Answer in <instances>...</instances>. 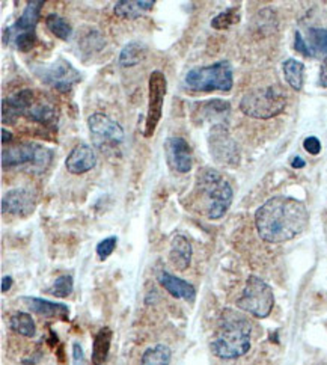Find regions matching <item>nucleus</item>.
Segmentation results:
<instances>
[{
	"label": "nucleus",
	"instance_id": "1",
	"mask_svg": "<svg viewBox=\"0 0 327 365\" xmlns=\"http://www.w3.org/2000/svg\"><path fill=\"white\" fill-rule=\"evenodd\" d=\"M309 224L306 205L291 197L278 195L261 205L255 213L259 237L269 243H284L302 234Z\"/></svg>",
	"mask_w": 327,
	"mask_h": 365
},
{
	"label": "nucleus",
	"instance_id": "2",
	"mask_svg": "<svg viewBox=\"0 0 327 365\" xmlns=\"http://www.w3.org/2000/svg\"><path fill=\"white\" fill-rule=\"evenodd\" d=\"M252 326L243 316L225 311L219 331L212 343L213 354L220 359H235L246 355L251 349Z\"/></svg>",
	"mask_w": 327,
	"mask_h": 365
},
{
	"label": "nucleus",
	"instance_id": "3",
	"mask_svg": "<svg viewBox=\"0 0 327 365\" xmlns=\"http://www.w3.org/2000/svg\"><path fill=\"white\" fill-rule=\"evenodd\" d=\"M53 160V151L35 142H23L2 151L4 169H21L28 174H44Z\"/></svg>",
	"mask_w": 327,
	"mask_h": 365
},
{
	"label": "nucleus",
	"instance_id": "4",
	"mask_svg": "<svg viewBox=\"0 0 327 365\" xmlns=\"http://www.w3.org/2000/svg\"><path fill=\"white\" fill-rule=\"evenodd\" d=\"M198 187L207 202V216L212 220L224 217L234 197L229 182L216 169L207 168L199 171Z\"/></svg>",
	"mask_w": 327,
	"mask_h": 365
},
{
	"label": "nucleus",
	"instance_id": "5",
	"mask_svg": "<svg viewBox=\"0 0 327 365\" xmlns=\"http://www.w3.org/2000/svg\"><path fill=\"white\" fill-rule=\"evenodd\" d=\"M286 108V94L279 86L256 88L240 101V110L255 120H270Z\"/></svg>",
	"mask_w": 327,
	"mask_h": 365
},
{
	"label": "nucleus",
	"instance_id": "6",
	"mask_svg": "<svg viewBox=\"0 0 327 365\" xmlns=\"http://www.w3.org/2000/svg\"><path fill=\"white\" fill-rule=\"evenodd\" d=\"M185 82L187 88L198 93H210V91L229 93L234 85L232 67L228 61H220L208 67L193 68L186 74Z\"/></svg>",
	"mask_w": 327,
	"mask_h": 365
},
{
	"label": "nucleus",
	"instance_id": "7",
	"mask_svg": "<svg viewBox=\"0 0 327 365\" xmlns=\"http://www.w3.org/2000/svg\"><path fill=\"white\" fill-rule=\"evenodd\" d=\"M274 294L271 287L258 277H249L242 297L237 301V308L256 319H266L273 309Z\"/></svg>",
	"mask_w": 327,
	"mask_h": 365
},
{
	"label": "nucleus",
	"instance_id": "8",
	"mask_svg": "<svg viewBox=\"0 0 327 365\" xmlns=\"http://www.w3.org/2000/svg\"><path fill=\"white\" fill-rule=\"evenodd\" d=\"M88 128L94 145L101 153H115L125 139L124 128L109 115L95 112L88 118Z\"/></svg>",
	"mask_w": 327,
	"mask_h": 365
},
{
	"label": "nucleus",
	"instance_id": "9",
	"mask_svg": "<svg viewBox=\"0 0 327 365\" xmlns=\"http://www.w3.org/2000/svg\"><path fill=\"white\" fill-rule=\"evenodd\" d=\"M208 147L213 159L225 166H237L240 163V148L237 142L229 135V130L225 124H214L210 136H208Z\"/></svg>",
	"mask_w": 327,
	"mask_h": 365
},
{
	"label": "nucleus",
	"instance_id": "10",
	"mask_svg": "<svg viewBox=\"0 0 327 365\" xmlns=\"http://www.w3.org/2000/svg\"><path fill=\"white\" fill-rule=\"evenodd\" d=\"M35 73L46 85L61 91V93H68L74 85L82 81V74L63 58L56 59L50 65L36 68Z\"/></svg>",
	"mask_w": 327,
	"mask_h": 365
},
{
	"label": "nucleus",
	"instance_id": "11",
	"mask_svg": "<svg viewBox=\"0 0 327 365\" xmlns=\"http://www.w3.org/2000/svg\"><path fill=\"white\" fill-rule=\"evenodd\" d=\"M148 113L145 121V130L143 135L145 138H151L155 132L157 125L160 123L162 112H163V103L167 93V81L166 76L162 71H152L148 82Z\"/></svg>",
	"mask_w": 327,
	"mask_h": 365
},
{
	"label": "nucleus",
	"instance_id": "12",
	"mask_svg": "<svg viewBox=\"0 0 327 365\" xmlns=\"http://www.w3.org/2000/svg\"><path fill=\"white\" fill-rule=\"evenodd\" d=\"M165 153L169 166L175 173L187 174L193 166V155L192 148L186 139L181 136H171L165 140Z\"/></svg>",
	"mask_w": 327,
	"mask_h": 365
},
{
	"label": "nucleus",
	"instance_id": "13",
	"mask_svg": "<svg viewBox=\"0 0 327 365\" xmlns=\"http://www.w3.org/2000/svg\"><path fill=\"white\" fill-rule=\"evenodd\" d=\"M36 207L35 193L26 187L12 189L2 198V213L26 217L33 213Z\"/></svg>",
	"mask_w": 327,
	"mask_h": 365
},
{
	"label": "nucleus",
	"instance_id": "14",
	"mask_svg": "<svg viewBox=\"0 0 327 365\" xmlns=\"http://www.w3.org/2000/svg\"><path fill=\"white\" fill-rule=\"evenodd\" d=\"M35 103V94L32 89H21L2 101V123L16 125L20 116H24Z\"/></svg>",
	"mask_w": 327,
	"mask_h": 365
},
{
	"label": "nucleus",
	"instance_id": "15",
	"mask_svg": "<svg viewBox=\"0 0 327 365\" xmlns=\"http://www.w3.org/2000/svg\"><path fill=\"white\" fill-rule=\"evenodd\" d=\"M95 165H97V155L94 150L89 145H86V143H78V145H76L68 154L67 162H65L67 171L71 173L73 175L86 174L90 171V169H94Z\"/></svg>",
	"mask_w": 327,
	"mask_h": 365
},
{
	"label": "nucleus",
	"instance_id": "16",
	"mask_svg": "<svg viewBox=\"0 0 327 365\" xmlns=\"http://www.w3.org/2000/svg\"><path fill=\"white\" fill-rule=\"evenodd\" d=\"M23 302L33 312V314H38L41 317L58 319L62 322H68L70 319V309L63 304L50 302V301H46V299H39V297H23Z\"/></svg>",
	"mask_w": 327,
	"mask_h": 365
},
{
	"label": "nucleus",
	"instance_id": "17",
	"mask_svg": "<svg viewBox=\"0 0 327 365\" xmlns=\"http://www.w3.org/2000/svg\"><path fill=\"white\" fill-rule=\"evenodd\" d=\"M4 43L17 48L19 51H23V53H28L36 46L38 36L35 31H23L11 24L4 32Z\"/></svg>",
	"mask_w": 327,
	"mask_h": 365
},
{
	"label": "nucleus",
	"instance_id": "18",
	"mask_svg": "<svg viewBox=\"0 0 327 365\" xmlns=\"http://www.w3.org/2000/svg\"><path fill=\"white\" fill-rule=\"evenodd\" d=\"M159 281L165 287V290L167 293H171L177 299H185L187 302H193L196 297V290L192 284L187 281L177 278L171 273L167 272H160L159 273Z\"/></svg>",
	"mask_w": 327,
	"mask_h": 365
},
{
	"label": "nucleus",
	"instance_id": "19",
	"mask_svg": "<svg viewBox=\"0 0 327 365\" xmlns=\"http://www.w3.org/2000/svg\"><path fill=\"white\" fill-rule=\"evenodd\" d=\"M231 110L229 103L220 98H213L205 103L196 104V110H193V120L202 123L205 120L214 121L217 118H224Z\"/></svg>",
	"mask_w": 327,
	"mask_h": 365
},
{
	"label": "nucleus",
	"instance_id": "20",
	"mask_svg": "<svg viewBox=\"0 0 327 365\" xmlns=\"http://www.w3.org/2000/svg\"><path fill=\"white\" fill-rule=\"evenodd\" d=\"M169 259H171V264L180 272L187 270L190 266L192 245L185 236H181V234H178V236L172 239L171 251H169Z\"/></svg>",
	"mask_w": 327,
	"mask_h": 365
},
{
	"label": "nucleus",
	"instance_id": "21",
	"mask_svg": "<svg viewBox=\"0 0 327 365\" xmlns=\"http://www.w3.org/2000/svg\"><path fill=\"white\" fill-rule=\"evenodd\" d=\"M26 118L32 123L43 124L46 127H55L58 123V110L48 101H35L31 109L26 112Z\"/></svg>",
	"mask_w": 327,
	"mask_h": 365
},
{
	"label": "nucleus",
	"instance_id": "22",
	"mask_svg": "<svg viewBox=\"0 0 327 365\" xmlns=\"http://www.w3.org/2000/svg\"><path fill=\"white\" fill-rule=\"evenodd\" d=\"M154 0H120L113 6V12L118 17L135 20L139 19L143 12L154 8Z\"/></svg>",
	"mask_w": 327,
	"mask_h": 365
},
{
	"label": "nucleus",
	"instance_id": "23",
	"mask_svg": "<svg viewBox=\"0 0 327 365\" xmlns=\"http://www.w3.org/2000/svg\"><path fill=\"white\" fill-rule=\"evenodd\" d=\"M112 329L109 328H101L93 341V356H90V361H93V365H104L108 361L110 346H112Z\"/></svg>",
	"mask_w": 327,
	"mask_h": 365
},
{
	"label": "nucleus",
	"instance_id": "24",
	"mask_svg": "<svg viewBox=\"0 0 327 365\" xmlns=\"http://www.w3.org/2000/svg\"><path fill=\"white\" fill-rule=\"evenodd\" d=\"M148 53V48L145 44H142L139 41H133L127 44L120 55V65L121 67H135V65H139L140 62L145 61Z\"/></svg>",
	"mask_w": 327,
	"mask_h": 365
},
{
	"label": "nucleus",
	"instance_id": "25",
	"mask_svg": "<svg viewBox=\"0 0 327 365\" xmlns=\"http://www.w3.org/2000/svg\"><path fill=\"white\" fill-rule=\"evenodd\" d=\"M43 6H44L43 0H33V2H29L28 5H26L20 19L14 23L16 28L23 29V31H35V26L39 21V16H41Z\"/></svg>",
	"mask_w": 327,
	"mask_h": 365
},
{
	"label": "nucleus",
	"instance_id": "26",
	"mask_svg": "<svg viewBox=\"0 0 327 365\" xmlns=\"http://www.w3.org/2000/svg\"><path fill=\"white\" fill-rule=\"evenodd\" d=\"M285 81L294 91H302L305 82V65L297 59H289L284 62Z\"/></svg>",
	"mask_w": 327,
	"mask_h": 365
},
{
	"label": "nucleus",
	"instance_id": "27",
	"mask_svg": "<svg viewBox=\"0 0 327 365\" xmlns=\"http://www.w3.org/2000/svg\"><path fill=\"white\" fill-rule=\"evenodd\" d=\"M311 56H326L327 58V29L312 28L308 31L305 38Z\"/></svg>",
	"mask_w": 327,
	"mask_h": 365
},
{
	"label": "nucleus",
	"instance_id": "28",
	"mask_svg": "<svg viewBox=\"0 0 327 365\" xmlns=\"http://www.w3.org/2000/svg\"><path fill=\"white\" fill-rule=\"evenodd\" d=\"M172 351L166 344H157L145 350L142 355L140 365H169L171 364Z\"/></svg>",
	"mask_w": 327,
	"mask_h": 365
},
{
	"label": "nucleus",
	"instance_id": "29",
	"mask_svg": "<svg viewBox=\"0 0 327 365\" xmlns=\"http://www.w3.org/2000/svg\"><path fill=\"white\" fill-rule=\"evenodd\" d=\"M47 29L62 41H68L73 35L71 24L59 14H48L46 19Z\"/></svg>",
	"mask_w": 327,
	"mask_h": 365
},
{
	"label": "nucleus",
	"instance_id": "30",
	"mask_svg": "<svg viewBox=\"0 0 327 365\" xmlns=\"http://www.w3.org/2000/svg\"><path fill=\"white\" fill-rule=\"evenodd\" d=\"M9 324H11V329L20 334L21 336L32 338L36 332L35 322H33L32 316L28 314V312H17V314L11 317Z\"/></svg>",
	"mask_w": 327,
	"mask_h": 365
},
{
	"label": "nucleus",
	"instance_id": "31",
	"mask_svg": "<svg viewBox=\"0 0 327 365\" xmlns=\"http://www.w3.org/2000/svg\"><path fill=\"white\" fill-rule=\"evenodd\" d=\"M74 290V281L70 275H61L55 279L53 285L47 289V293L55 297H68Z\"/></svg>",
	"mask_w": 327,
	"mask_h": 365
},
{
	"label": "nucleus",
	"instance_id": "32",
	"mask_svg": "<svg viewBox=\"0 0 327 365\" xmlns=\"http://www.w3.org/2000/svg\"><path fill=\"white\" fill-rule=\"evenodd\" d=\"M239 20H240V16H239L237 8H231V9L220 12L219 16H216L212 20V28H214L217 31H224V29L231 28L232 24L239 23Z\"/></svg>",
	"mask_w": 327,
	"mask_h": 365
},
{
	"label": "nucleus",
	"instance_id": "33",
	"mask_svg": "<svg viewBox=\"0 0 327 365\" xmlns=\"http://www.w3.org/2000/svg\"><path fill=\"white\" fill-rule=\"evenodd\" d=\"M82 44L86 50V53H93V51L101 50V47L104 46V40H103V36L98 31L93 29V31H89L88 35L83 38Z\"/></svg>",
	"mask_w": 327,
	"mask_h": 365
},
{
	"label": "nucleus",
	"instance_id": "34",
	"mask_svg": "<svg viewBox=\"0 0 327 365\" xmlns=\"http://www.w3.org/2000/svg\"><path fill=\"white\" fill-rule=\"evenodd\" d=\"M116 243H118V239L113 236L101 240L97 245V255L100 257V259H106L108 257H110L116 250Z\"/></svg>",
	"mask_w": 327,
	"mask_h": 365
},
{
	"label": "nucleus",
	"instance_id": "35",
	"mask_svg": "<svg viewBox=\"0 0 327 365\" xmlns=\"http://www.w3.org/2000/svg\"><path fill=\"white\" fill-rule=\"evenodd\" d=\"M303 148H305L309 154L317 155V154H320V151H321V142H320L318 138H316V136H309V138H306V139L303 140Z\"/></svg>",
	"mask_w": 327,
	"mask_h": 365
},
{
	"label": "nucleus",
	"instance_id": "36",
	"mask_svg": "<svg viewBox=\"0 0 327 365\" xmlns=\"http://www.w3.org/2000/svg\"><path fill=\"white\" fill-rule=\"evenodd\" d=\"M294 47H296V50L299 51V53H302V55H305V56H311V53H309V48H308V44H306V41H305V38H303V35L300 34L299 31L296 32V41H294Z\"/></svg>",
	"mask_w": 327,
	"mask_h": 365
},
{
	"label": "nucleus",
	"instance_id": "37",
	"mask_svg": "<svg viewBox=\"0 0 327 365\" xmlns=\"http://www.w3.org/2000/svg\"><path fill=\"white\" fill-rule=\"evenodd\" d=\"M73 361H74V365H86L83 349L78 343L73 344Z\"/></svg>",
	"mask_w": 327,
	"mask_h": 365
},
{
	"label": "nucleus",
	"instance_id": "38",
	"mask_svg": "<svg viewBox=\"0 0 327 365\" xmlns=\"http://www.w3.org/2000/svg\"><path fill=\"white\" fill-rule=\"evenodd\" d=\"M320 85L323 88H327V58L324 59V62L321 65V70H320Z\"/></svg>",
	"mask_w": 327,
	"mask_h": 365
},
{
	"label": "nucleus",
	"instance_id": "39",
	"mask_svg": "<svg viewBox=\"0 0 327 365\" xmlns=\"http://www.w3.org/2000/svg\"><path fill=\"white\" fill-rule=\"evenodd\" d=\"M12 287V277H4L2 278V293H6Z\"/></svg>",
	"mask_w": 327,
	"mask_h": 365
},
{
	"label": "nucleus",
	"instance_id": "40",
	"mask_svg": "<svg viewBox=\"0 0 327 365\" xmlns=\"http://www.w3.org/2000/svg\"><path fill=\"white\" fill-rule=\"evenodd\" d=\"M305 160L302 159V158H299V155H296V158L291 160V166L294 168V169H300V168H305Z\"/></svg>",
	"mask_w": 327,
	"mask_h": 365
},
{
	"label": "nucleus",
	"instance_id": "41",
	"mask_svg": "<svg viewBox=\"0 0 327 365\" xmlns=\"http://www.w3.org/2000/svg\"><path fill=\"white\" fill-rule=\"evenodd\" d=\"M11 140H12V133L8 132L6 128H2V143H4V145H5V143L11 142Z\"/></svg>",
	"mask_w": 327,
	"mask_h": 365
}]
</instances>
